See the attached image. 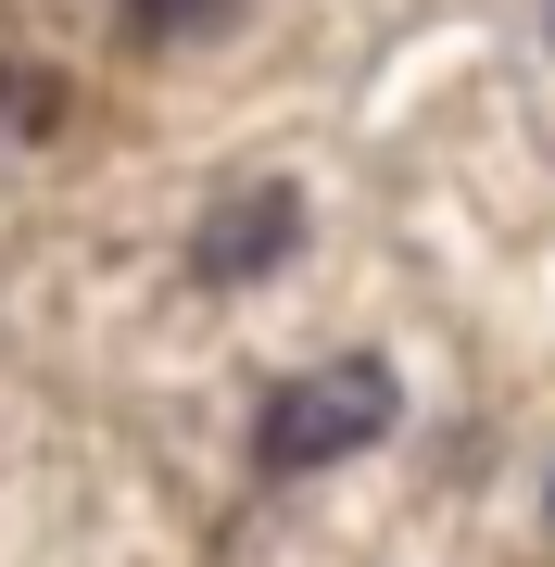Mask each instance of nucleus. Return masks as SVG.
<instances>
[{
	"label": "nucleus",
	"mask_w": 555,
	"mask_h": 567,
	"mask_svg": "<svg viewBox=\"0 0 555 567\" xmlns=\"http://www.w3.org/2000/svg\"><path fill=\"white\" fill-rule=\"evenodd\" d=\"M391 416H404V379H391L379 353H329V365H304L290 391H266V416H253V466H266V480H316V466L367 454Z\"/></svg>",
	"instance_id": "1"
},
{
	"label": "nucleus",
	"mask_w": 555,
	"mask_h": 567,
	"mask_svg": "<svg viewBox=\"0 0 555 567\" xmlns=\"http://www.w3.org/2000/svg\"><path fill=\"white\" fill-rule=\"evenodd\" d=\"M290 252H304V189H290V177L227 189V203L189 227V278H203V290H253V278H278Z\"/></svg>",
	"instance_id": "2"
},
{
	"label": "nucleus",
	"mask_w": 555,
	"mask_h": 567,
	"mask_svg": "<svg viewBox=\"0 0 555 567\" xmlns=\"http://www.w3.org/2000/svg\"><path fill=\"white\" fill-rule=\"evenodd\" d=\"M227 13H240V0H126V39H152V51H177V39H215Z\"/></svg>",
	"instance_id": "3"
},
{
	"label": "nucleus",
	"mask_w": 555,
	"mask_h": 567,
	"mask_svg": "<svg viewBox=\"0 0 555 567\" xmlns=\"http://www.w3.org/2000/svg\"><path fill=\"white\" fill-rule=\"evenodd\" d=\"M543 517H555V480H543Z\"/></svg>",
	"instance_id": "4"
}]
</instances>
